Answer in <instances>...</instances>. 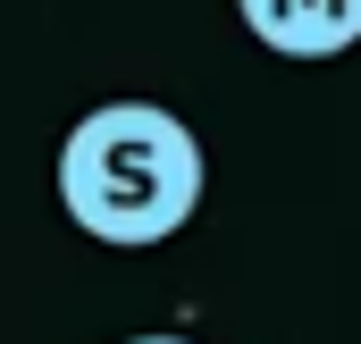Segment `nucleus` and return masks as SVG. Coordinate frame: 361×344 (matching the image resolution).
Returning a JSON list of instances; mask_svg holds the SVG:
<instances>
[{
    "label": "nucleus",
    "mask_w": 361,
    "mask_h": 344,
    "mask_svg": "<svg viewBox=\"0 0 361 344\" xmlns=\"http://www.w3.org/2000/svg\"><path fill=\"white\" fill-rule=\"evenodd\" d=\"M210 193V160L177 109L160 101H101L59 143V210L92 244L152 252L169 244Z\"/></svg>",
    "instance_id": "f257e3e1"
},
{
    "label": "nucleus",
    "mask_w": 361,
    "mask_h": 344,
    "mask_svg": "<svg viewBox=\"0 0 361 344\" xmlns=\"http://www.w3.org/2000/svg\"><path fill=\"white\" fill-rule=\"evenodd\" d=\"M235 17L277 59H345L361 42V0H235Z\"/></svg>",
    "instance_id": "f03ea898"
},
{
    "label": "nucleus",
    "mask_w": 361,
    "mask_h": 344,
    "mask_svg": "<svg viewBox=\"0 0 361 344\" xmlns=\"http://www.w3.org/2000/svg\"><path fill=\"white\" fill-rule=\"evenodd\" d=\"M126 344H193V336H126Z\"/></svg>",
    "instance_id": "7ed1b4c3"
}]
</instances>
